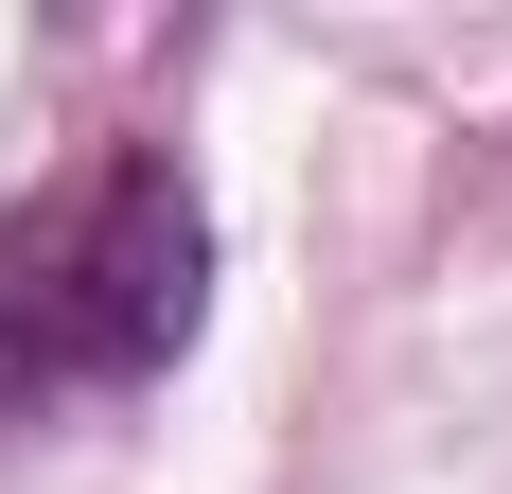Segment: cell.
I'll return each mask as SVG.
<instances>
[{"label": "cell", "instance_id": "cell-1", "mask_svg": "<svg viewBox=\"0 0 512 494\" xmlns=\"http://www.w3.org/2000/svg\"><path fill=\"white\" fill-rule=\"evenodd\" d=\"M195 300H212V212L159 142H124L89 195L0 230V406H71V389L177 371Z\"/></svg>", "mask_w": 512, "mask_h": 494}]
</instances>
